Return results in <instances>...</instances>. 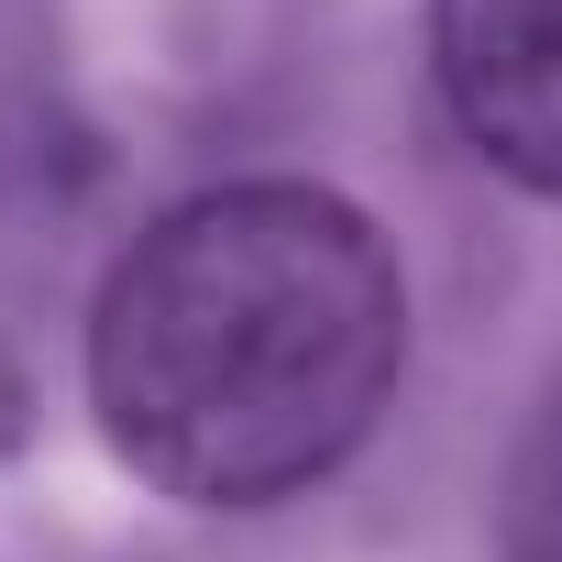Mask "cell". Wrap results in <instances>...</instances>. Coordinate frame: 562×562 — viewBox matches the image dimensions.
Instances as JSON below:
<instances>
[{"instance_id": "1", "label": "cell", "mask_w": 562, "mask_h": 562, "mask_svg": "<svg viewBox=\"0 0 562 562\" xmlns=\"http://www.w3.org/2000/svg\"><path fill=\"white\" fill-rule=\"evenodd\" d=\"M408 288L386 232L299 177L166 210L100 288L89 397L111 452L188 507L321 485L397 386Z\"/></svg>"}, {"instance_id": "2", "label": "cell", "mask_w": 562, "mask_h": 562, "mask_svg": "<svg viewBox=\"0 0 562 562\" xmlns=\"http://www.w3.org/2000/svg\"><path fill=\"white\" fill-rule=\"evenodd\" d=\"M430 67L463 144L562 199V0H430Z\"/></svg>"}]
</instances>
